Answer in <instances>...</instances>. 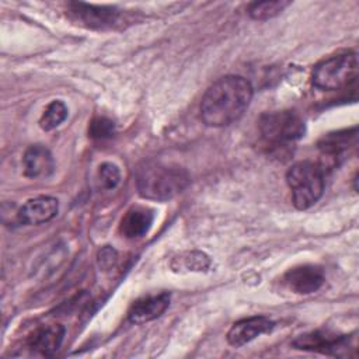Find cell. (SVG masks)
Returning <instances> with one entry per match:
<instances>
[{"instance_id":"1","label":"cell","mask_w":359,"mask_h":359,"mask_svg":"<svg viewBox=\"0 0 359 359\" xmlns=\"http://www.w3.org/2000/svg\"><path fill=\"white\" fill-rule=\"evenodd\" d=\"M252 98L251 83L241 76H224L215 81L201 101V118L208 126L231 125L248 108Z\"/></svg>"},{"instance_id":"2","label":"cell","mask_w":359,"mask_h":359,"mask_svg":"<svg viewBox=\"0 0 359 359\" xmlns=\"http://www.w3.org/2000/svg\"><path fill=\"white\" fill-rule=\"evenodd\" d=\"M185 168L175 164L151 161L137 171L136 187L140 196L153 201H168L189 185Z\"/></svg>"},{"instance_id":"3","label":"cell","mask_w":359,"mask_h":359,"mask_svg":"<svg viewBox=\"0 0 359 359\" xmlns=\"http://www.w3.org/2000/svg\"><path fill=\"white\" fill-rule=\"evenodd\" d=\"M324 171L314 161H297L286 172V182L292 191L293 205L300 209H309L323 195Z\"/></svg>"},{"instance_id":"4","label":"cell","mask_w":359,"mask_h":359,"mask_svg":"<svg viewBox=\"0 0 359 359\" xmlns=\"http://www.w3.org/2000/svg\"><path fill=\"white\" fill-rule=\"evenodd\" d=\"M358 76V56L345 52L320 62L311 74V81L321 90H341L349 86Z\"/></svg>"},{"instance_id":"5","label":"cell","mask_w":359,"mask_h":359,"mask_svg":"<svg viewBox=\"0 0 359 359\" xmlns=\"http://www.w3.org/2000/svg\"><path fill=\"white\" fill-rule=\"evenodd\" d=\"M262 137L275 144L294 142L304 136V119L292 109L272 111L261 115L258 121Z\"/></svg>"},{"instance_id":"6","label":"cell","mask_w":359,"mask_h":359,"mask_svg":"<svg viewBox=\"0 0 359 359\" xmlns=\"http://www.w3.org/2000/svg\"><path fill=\"white\" fill-rule=\"evenodd\" d=\"M293 346L302 351L320 352L332 356L348 355L349 342L346 335H337L330 331H311L297 337L293 341Z\"/></svg>"},{"instance_id":"7","label":"cell","mask_w":359,"mask_h":359,"mask_svg":"<svg viewBox=\"0 0 359 359\" xmlns=\"http://www.w3.org/2000/svg\"><path fill=\"white\" fill-rule=\"evenodd\" d=\"M67 14L72 20L88 28H108L119 18V11L114 7L87 3H70L67 6Z\"/></svg>"},{"instance_id":"8","label":"cell","mask_w":359,"mask_h":359,"mask_svg":"<svg viewBox=\"0 0 359 359\" xmlns=\"http://www.w3.org/2000/svg\"><path fill=\"white\" fill-rule=\"evenodd\" d=\"M275 323L265 316H252L248 318H243L231 325L227 332V342L231 346H243L257 337L272 331Z\"/></svg>"},{"instance_id":"9","label":"cell","mask_w":359,"mask_h":359,"mask_svg":"<svg viewBox=\"0 0 359 359\" xmlns=\"http://www.w3.org/2000/svg\"><path fill=\"white\" fill-rule=\"evenodd\" d=\"M324 272L317 265H300L289 269L285 276V285L294 293L309 294L318 290L324 283Z\"/></svg>"},{"instance_id":"10","label":"cell","mask_w":359,"mask_h":359,"mask_svg":"<svg viewBox=\"0 0 359 359\" xmlns=\"http://www.w3.org/2000/svg\"><path fill=\"white\" fill-rule=\"evenodd\" d=\"M170 306V294L167 292L149 294L132 303L128 311V320L133 324H143L160 317Z\"/></svg>"},{"instance_id":"11","label":"cell","mask_w":359,"mask_h":359,"mask_svg":"<svg viewBox=\"0 0 359 359\" xmlns=\"http://www.w3.org/2000/svg\"><path fill=\"white\" fill-rule=\"evenodd\" d=\"M59 209L57 199L52 196H35L28 199L17 212L18 223L41 224L52 220Z\"/></svg>"},{"instance_id":"12","label":"cell","mask_w":359,"mask_h":359,"mask_svg":"<svg viewBox=\"0 0 359 359\" xmlns=\"http://www.w3.org/2000/svg\"><path fill=\"white\" fill-rule=\"evenodd\" d=\"M65 328L60 324L41 325L27 338V346L42 356H52L62 345Z\"/></svg>"},{"instance_id":"13","label":"cell","mask_w":359,"mask_h":359,"mask_svg":"<svg viewBox=\"0 0 359 359\" xmlns=\"http://www.w3.org/2000/svg\"><path fill=\"white\" fill-rule=\"evenodd\" d=\"M24 174L29 178L49 177L55 170V161L50 151L42 144L29 146L22 157Z\"/></svg>"},{"instance_id":"14","label":"cell","mask_w":359,"mask_h":359,"mask_svg":"<svg viewBox=\"0 0 359 359\" xmlns=\"http://www.w3.org/2000/svg\"><path fill=\"white\" fill-rule=\"evenodd\" d=\"M153 220L154 213L151 209L144 206H133L122 217L119 230L126 238H139L150 230Z\"/></svg>"},{"instance_id":"15","label":"cell","mask_w":359,"mask_h":359,"mask_svg":"<svg viewBox=\"0 0 359 359\" xmlns=\"http://www.w3.org/2000/svg\"><path fill=\"white\" fill-rule=\"evenodd\" d=\"M289 6V1H283V0H275V1H254L248 6V14L251 18L258 20V21H264V20H269L272 17H276L278 14H280L286 7Z\"/></svg>"},{"instance_id":"16","label":"cell","mask_w":359,"mask_h":359,"mask_svg":"<svg viewBox=\"0 0 359 359\" xmlns=\"http://www.w3.org/2000/svg\"><path fill=\"white\" fill-rule=\"evenodd\" d=\"M66 118H67V107L60 100H55L45 108L39 119V126L43 130H52L57 128Z\"/></svg>"},{"instance_id":"17","label":"cell","mask_w":359,"mask_h":359,"mask_svg":"<svg viewBox=\"0 0 359 359\" xmlns=\"http://www.w3.org/2000/svg\"><path fill=\"white\" fill-rule=\"evenodd\" d=\"M97 181L98 187L102 189H114L121 182V171L119 167L114 163H102L98 167L97 172Z\"/></svg>"},{"instance_id":"18","label":"cell","mask_w":359,"mask_h":359,"mask_svg":"<svg viewBox=\"0 0 359 359\" xmlns=\"http://www.w3.org/2000/svg\"><path fill=\"white\" fill-rule=\"evenodd\" d=\"M115 133V123L105 118V116H97L90 122L88 126V136L93 139H108L111 136H114Z\"/></svg>"},{"instance_id":"19","label":"cell","mask_w":359,"mask_h":359,"mask_svg":"<svg viewBox=\"0 0 359 359\" xmlns=\"http://www.w3.org/2000/svg\"><path fill=\"white\" fill-rule=\"evenodd\" d=\"M116 251L111 247H104L100 252H98V265L102 268V269H109L111 266L115 265L116 262Z\"/></svg>"},{"instance_id":"20","label":"cell","mask_w":359,"mask_h":359,"mask_svg":"<svg viewBox=\"0 0 359 359\" xmlns=\"http://www.w3.org/2000/svg\"><path fill=\"white\" fill-rule=\"evenodd\" d=\"M209 258L202 254V252H192L188 258H187V268L192 269V271H202L206 269L209 266Z\"/></svg>"}]
</instances>
